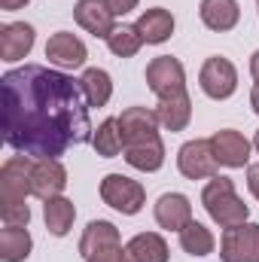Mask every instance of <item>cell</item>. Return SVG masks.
I'll return each instance as SVG.
<instances>
[{
  "label": "cell",
  "mask_w": 259,
  "mask_h": 262,
  "mask_svg": "<svg viewBox=\"0 0 259 262\" xmlns=\"http://www.w3.org/2000/svg\"><path fill=\"white\" fill-rule=\"evenodd\" d=\"M3 140L31 159H58L70 146L92 140L89 104L79 79L43 64L6 70L3 79Z\"/></svg>",
  "instance_id": "cell-1"
},
{
  "label": "cell",
  "mask_w": 259,
  "mask_h": 262,
  "mask_svg": "<svg viewBox=\"0 0 259 262\" xmlns=\"http://www.w3.org/2000/svg\"><path fill=\"white\" fill-rule=\"evenodd\" d=\"M201 204L207 210V216L223 226V229H232V226H241L247 223L250 216V207L244 204V198L235 192V183L232 177H210V183L201 189Z\"/></svg>",
  "instance_id": "cell-2"
},
{
  "label": "cell",
  "mask_w": 259,
  "mask_h": 262,
  "mask_svg": "<svg viewBox=\"0 0 259 262\" xmlns=\"http://www.w3.org/2000/svg\"><path fill=\"white\" fill-rule=\"evenodd\" d=\"M101 201L125 216H134L146 204V189L140 180H131L125 174H107L101 180Z\"/></svg>",
  "instance_id": "cell-3"
},
{
  "label": "cell",
  "mask_w": 259,
  "mask_h": 262,
  "mask_svg": "<svg viewBox=\"0 0 259 262\" xmlns=\"http://www.w3.org/2000/svg\"><path fill=\"white\" fill-rule=\"evenodd\" d=\"M31 171L34 159L31 156H9L0 168V207L3 204H25L31 195Z\"/></svg>",
  "instance_id": "cell-4"
},
{
  "label": "cell",
  "mask_w": 259,
  "mask_h": 262,
  "mask_svg": "<svg viewBox=\"0 0 259 262\" xmlns=\"http://www.w3.org/2000/svg\"><path fill=\"white\" fill-rule=\"evenodd\" d=\"M198 85L210 101H226L238 92V70L229 58L210 55L198 70Z\"/></svg>",
  "instance_id": "cell-5"
},
{
  "label": "cell",
  "mask_w": 259,
  "mask_h": 262,
  "mask_svg": "<svg viewBox=\"0 0 259 262\" xmlns=\"http://www.w3.org/2000/svg\"><path fill=\"white\" fill-rule=\"evenodd\" d=\"M146 85L156 98H174L186 92V70L180 58L174 55H159L146 64Z\"/></svg>",
  "instance_id": "cell-6"
},
{
  "label": "cell",
  "mask_w": 259,
  "mask_h": 262,
  "mask_svg": "<svg viewBox=\"0 0 259 262\" xmlns=\"http://www.w3.org/2000/svg\"><path fill=\"white\" fill-rule=\"evenodd\" d=\"M220 259L223 262H259V223H241V226L223 229Z\"/></svg>",
  "instance_id": "cell-7"
},
{
  "label": "cell",
  "mask_w": 259,
  "mask_h": 262,
  "mask_svg": "<svg viewBox=\"0 0 259 262\" xmlns=\"http://www.w3.org/2000/svg\"><path fill=\"white\" fill-rule=\"evenodd\" d=\"M177 168H180V174L186 180H210V177H217L220 162H217V156L210 149V137L207 140H201V137L186 140L180 146V152H177Z\"/></svg>",
  "instance_id": "cell-8"
},
{
  "label": "cell",
  "mask_w": 259,
  "mask_h": 262,
  "mask_svg": "<svg viewBox=\"0 0 259 262\" xmlns=\"http://www.w3.org/2000/svg\"><path fill=\"white\" fill-rule=\"evenodd\" d=\"M210 149H213V156H217V162L223 168H244V165H250L253 143L241 131L220 128V131H213V137H210Z\"/></svg>",
  "instance_id": "cell-9"
},
{
  "label": "cell",
  "mask_w": 259,
  "mask_h": 262,
  "mask_svg": "<svg viewBox=\"0 0 259 262\" xmlns=\"http://www.w3.org/2000/svg\"><path fill=\"white\" fill-rule=\"evenodd\" d=\"M67 186V168L58 159H34V171H31V195L40 201L58 198Z\"/></svg>",
  "instance_id": "cell-10"
},
{
  "label": "cell",
  "mask_w": 259,
  "mask_h": 262,
  "mask_svg": "<svg viewBox=\"0 0 259 262\" xmlns=\"http://www.w3.org/2000/svg\"><path fill=\"white\" fill-rule=\"evenodd\" d=\"M116 119H119V134H122V143H125V146L159 137V125H162V122H159L156 110H149V107H128V110H122V116H116Z\"/></svg>",
  "instance_id": "cell-11"
},
{
  "label": "cell",
  "mask_w": 259,
  "mask_h": 262,
  "mask_svg": "<svg viewBox=\"0 0 259 262\" xmlns=\"http://www.w3.org/2000/svg\"><path fill=\"white\" fill-rule=\"evenodd\" d=\"M73 18L82 31H89L92 37H101V40H107L116 28V15L110 12L107 0H76Z\"/></svg>",
  "instance_id": "cell-12"
},
{
  "label": "cell",
  "mask_w": 259,
  "mask_h": 262,
  "mask_svg": "<svg viewBox=\"0 0 259 262\" xmlns=\"http://www.w3.org/2000/svg\"><path fill=\"white\" fill-rule=\"evenodd\" d=\"M34 40H37L34 25H28V21H9V25H3L0 28V58L9 61V64L21 61L25 55H31Z\"/></svg>",
  "instance_id": "cell-13"
},
{
  "label": "cell",
  "mask_w": 259,
  "mask_h": 262,
  "mask_svg": "<svg viewBox=\"0 0 259 262\" xmlns=\"http://www.w3.org/2000/svg\"><path fill=\"white\" fill-rule=\"evenodd\" d=\"M46 58L58 67H73V70H76V67L85 64L89 49H85V43H82L76 34L58 31V34H52L49 43H46Z\"/></svg>",
  "instance_id": "cell-14"
},
{
  "label": "cell",
  "mask_w": 259,
  "mask_h": 262,
  "mask_svg": "<svg viewBox=\"0 0 259 262\" xmlns=\"http://www.w3.org/2000/svg\"><path fill=\"white\" fill-rule=\"evenodd\" d=\"M153 213H156V223L168 232H180L192 223V204L183 192H165L156 201Z\"/></svg>",
  "instance_id": "cell-15"
},
{
  "label": "cell",
  "mask_w": 259,
  "mask_h": 262,
  "mask_svg": "<svg viewBox=\"0 0 259 262\" xmlns=\"http://www.w3.org/2000/svg\"><path fill=\"white\" fill-rule=\"evenodd\" d=\"M122 238H119V229L110 223V220H92L79 238V256L89 262L92 256L110 250V247H119Z\"/></svg>",
  "instance_id": "cell-16"
},
{
  "label": "cell",
  "mask_w": 259,
  "mask_h": 262,
  "mask_svg": "<svg viewBox=\"0 0 259 262\" xmlns=\"http://www.w3.org/2000/svg\"><path fill=\"white\" fill-rule=\"evenodd\" d=\"M198 15H201L204 28L226 34L241 21V6H238V0H201Z\"/></svg>",
  "instance_id": "cell-17"
},
{
  "label": "cell",
  "mask_w": 259,
  "mask_h": 262,
  "mask_svg": "<svg viewBox=\"0 0 259 262\" xmlns=\"http://www.w3.org/2000/svg\"><path fill=\"white\" fill-rule=\"evenodd\" d=\"M128 262H168V241L159 232H140L125 244Z\"/></svg>",
  "instance_id": "cell-18"
},
{
  "label": "cell",
  "mask_w": 259,
  "mask_h": 262,
  "mask_svg": "<svg viewBox=\"0 0 259 262\" xmlns=\"http://www.w3.org/2000/svg\"><path fill=\"white\" fill-rule=\"evenodd\" d=\"M137 31L143 37V43L159 46V43L171 40V34H174V15L168 9H162V6H153V9H146L137 18Z\"/></svg>",
  "instance_id": "cell-19"
},
{
  "label": "cell",
  "mask_w": 259,
  "mask_h": 262,
  "mask_svg": "<svg viewBox=\"0 0 259 262\" xmlns=\"http://www.w3.org/2000/svg\"><path fill=\"white\" fill-rule=\"evenodd\" d=\"M125 162L134 171H143V174L159 171L165 165V143H162V137H153V140L125 146Z\"/></svg>",
  "instance_id": "cell-20"
},
{
  "label": "cell",
  "mask_w": 259,
  "mask_h": 262,
  "mask_svg": "<svg viewBox=\"0 0 259 262\" xmlns=\"http://www.w3.org/2000/svg\"><path fill=\"white\" fill-rule=\"evenodd\" d=\"M156 116L159 122L168 131H183L192 119V101L189 95H174V98H159V107H156Z\"/></svg>",
  "instance_id": "cell-21"
},
{
  "label": "cell",
  "mask_w": 259,
  "mask_h": 262,
  "mask_svg": "<svg viewBox=\"0 0 259 262\" xmlns=\"http://www.w3.org/2000/svg\"><path fill=\"white\" fill-rule=\"evenodd\" d=\"M79 89H82V98H85L89 107H104L113 98V79L101 67H89L79 76Z\"/></svg>",
  "instance_id": "cell-22"
},
{
  "label": "cell",
  "mask_w": 259,
  "mask_h": 262,
  "mask_svg": "<svg viewBox=\"0 0 259 262\" xmlns=\"http://www.w3.org/2000/svg\"><path fill=\"white\" fill-rule=\"evenodd\" d=\"M43 220H46V229H49L55 238H64L67 232L73 229L76 207H73V201L64 198V195L49 198V201H43Z\"/></svg>",
  "instance_id": "cell-23"
},
{
  "label": "cell",
  "mask_w": 259,
  "mask_h": 262,
  "mask_svg": "<svg viewBox=\"0 0 259 262\" xmlns=\"http://www.w3.org/2000/svg\"><path fill=\"white\" fill-rule=\"evenodd\" d=\"M31 232L28 226H6L0 232V259L3 262H25L31 256Z\"/></svg>",
  "instance_id": "cell-24"
},
{
  "label": "cell",
  "mask_w": 259,
  "mask_h": 262,
  "mask_svg": "<svg viewBox=\"0 0 259 262\" xmlns=\"http://www.w3.org/2000/svg\"><path fill=\"white\" fill-rule=\"evenodd\" d=\"M180 247H183V253H189V256H210L213 253V247H217V238H213V232L207 229V226H201V223H189L186 229H180Z\"/></svg>",
  "instance_id": "cell-25"
},
{
  "label": "cell",
  "mask_w": 259,
  "mask_h": 262,
  "mask_svg": "<svg viewBox=\"0 0 259 262\" xmlns=\"http://www.w3.org/2000/svg\"><path fill=\"white\" fill-rule=\"evenodd\" d=\"M92 146H95L98 156H104V159H116V156L125 149L122 134H119V119H104V122L95 128V134H92Z\"/></svg>",
  "instance_id": "cell-26"
},
{
  "label": "cell",
  "mask_w": 259,
  "mask_h": 262,
  "mask_svg": "<svg viewBox=\"0 0 259 262\" xmlns=\"http://www.w3.org/2000/svg\"><path fill=\"white\" fill-rule=\"evenodd\" d=\"M107 46L116 58H134L143 46V37H140L137 25H116L113 34L107 37Z\"/></svg>",
  "instance_id": "cell-27"
},
{
  "label": "cell",
  "mask_w": 259,
  "mask_h": 262,
  "mask_svg": "<svg viewBox=\"0 0 259 262\" xmlns=\"http://www.w3.org/2000/svg\"><path fill=\"white\" fill-rule=\"evenodd\" d=\"M0 216H3V226H28L31 223V207L28 204H3Z\"/></svg>",
  "instance_id": "cell-28"
},
{
  "label": "cell",
  "mask_w": 259,
  "mask_h": 262,
  "mask_svg": "<svg viewBox=\"0 0 259 262\" xmlns=\"http://www.w3.org/2000/svg\"><path fill=\"white\" fill-rule=\"evenodd\" d=\"M89 262H128V256H125V247L119 244V247H110V250H104V253L92 256Z\"/></svg>",
  "instance_id": "cell-29"
},
{
  "label": "cell",
  "mask_w": 259,
  "mask_h": 262,
  "mask_svg": "<svg viewBox=\"0 0 259 262\" xmlns=\"http://www.w3.org/2000/svg\"><path fill=\"white\" fill-rule=\"evenodd\" d=\"M137 3L140 0H107V6H110L113 15H128L131 9H137Z\"/></svg>",
  "instance_id": "cell-30"
},
{
  "label": "cell",
  "mask_w": 259,
  "mask_h": 262,
  "mask_svg": "<svg viewBox=\"0 0 259 262\" xmlns=\"http://www.w3.org/2000/svg\"><path fill=\"white\" fill-rule=\"evenodd\" d=\"M247 189L259 201V162L256 165H247Z\"/></svg>",
  "instance_id": "cell-31"
},
{
  "label": "cell",
  "mask_w": 259,
  "mask_h": 262,
  "mask_svg": "<svg viewBox=\"0 0 259 262\" xmlns=\"http://www.w3.org/2000/svg\"><path fill=\"white\" fill-rule=\"evenodd\" d=\"M31 0H0V9H6V12H15V9H21V6H28Z\"/></svg>",
  "instance_id": "cell-32"
},
{
  "label": "cell",
  "mask_w": 259,
  "mask_h": 262,
  "mask_svg": "<svg viewBox=\"0 0 259 262\" xmlns=\"http://www.w3.org/2000/svg\"><path fill=\"white\" fill-rule=\"evenodd\" d=\"M250 107H253V113L259 116V82L250 89Z\"/></svg>",
  "instance_id": "cell-33"
},
{
  "label": "cell",
  "mask_w": 259,
  "mask_h": 262,
  "mask_svg": "<svg viewBox=\"0 0 259 262\" xmlns=\"http://www.w3.org/2000/svg\"><path fill=\"white\" fill-rule=\"evenodd\" d=\"M250 76L259 82V49L253 52V58H250Z\"/></svg>",
  "instance_id": "cell-34"
},
{
  "label": "cell",
  "mask_w": 259,
  "mask_h": 262,
  "mask_svg": "<svg viewBox=\"0 0 259 262\" xmlns=\"http://www.w3.org/2000/svg\"><path fill=\"white\" fill-rule=\"evenodd\" d=\"M253 149H256V152H259V131H256V134H253Z\"/></svg>",
  "instance_id": "cell-35"
},
{
  "label": "cell",
  "mask_w": 259,
  "mask_h": 262,
  "mask_svg": "<svg viewBox=\"0 0 259 262\" xmlns=\"http://www.w3.org/2000/svg\"><path fill=\"white\" fill-rule=\"evenodd\" d=\"M256 9H259V0H256Z\"/></svg>",
  "instance_id": "cell-36"
}]
</instances>
